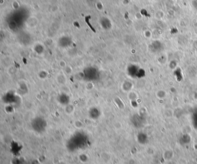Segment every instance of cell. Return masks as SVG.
Instances as JSON below:
<instances>
[{
  "instance_id": "6da1fadb",
  "label": "cell",
  "mask_w": 197,
  "mask_h": 164,
  "mask_svg": "<svg viewBox=\"0 0 197 164\" xmlns=\"http://www.w3.org/2000/svg\"><path fill=\"white\" fill-rule=\"evenodd\" d=\"M31 125L32 129L35 132L42 133L45 131L47 127V123L44 119L40 117H37L32 121Z\"/></svg>"
},
{
  "instance_id": "7a4b0ae2",
  "label": "cell",
  "mask_w": 197,
  "mask_h": 164,
  "mask_svg": "<svg viewBox=\"0 0 197 164\" xmlns=\"http://www.w3.org/2000/svg\"><path fill=\"white\" fill-rule=\"evenodd\" d=\"M58 101L60 102V104H61V105H63L64 106L69 104V98L68 96L65 93H62L58 96Z\"/></svg>"
},
{
  "instance_id": "3957f363",
  "label": "cell",
  "mask_w": 197,
  "mask_h": 164,
  "mask_svg": "<svg viewBox=\"0 0 197 164\" xmlns=\"http://www.w3.org/2000/svg\"><path fill=\"white\" fill-rule=\"evenodd\" d=\"M89 116L92 119H96L100 116V112L96 108H92L89 110Z\"/></svg>"
},
{
  "instance_id": "277c9868",
  "label": "cell",
  "mask_w": 197,
  "mask_h": 164,
  "mask_svg": "<svg viewBox=\"0 0 197 164\" xmlns=\"http://www.w3.org/2000/svg\"><path fill=\"white\" fill-rule=\"evenodd\" d=\"M55 80H56L57 83H58L60 85H65L66 83V77L63 74H58L56 76Z\"/></svg>"
},
{
  "instance_id": "5b68a950",
  "label": "cell",
  "mask_w": 197,
  "mask_h": 164,
  "mask_svg": "<svg viewBox=\"0 0 197 164\" xmlns=\"http://www.w3.org/2000/svg\"><path fill=\"white\" fill-rule=\"evenodd\" d=\"M74 110H75V107L71 104H67L65 106L64 110H65V113L68 114V115H70V114L72 113L73 112Z\"/></svg>"
},
{
  "instance_id": "8992f818",
  "label": "cell",
  "mask_w": 197,
  "mask_h": 164,
  "mask_svg": "<svg viewBox=\"0 0 197 164\" xmlns=\"http://www.w3.org/2000/svg\"><path fill=\"white\" fill-rule=\"evenodd\" d=\"M38 77L40 79H44L47 78V73L46 71L44 70H40L38 74Z\"/></svg>"
},
{
  "instance_id": "52a82bcc",
  "label": "cell",
  "mask_w": 197,
  "mask_h": 164,
  "mask_svg": "<svg viewBox=\"0 0 197 164\" xmlns=\"http://www.w3.org/2000/svg\"><path fill=\"white\" fill-rule=\"evenodd\" d=\"M12 164H24V160L22 158H16L12 160Z\"/></svg>"
},
{
  "instance_id": "ba28073f",
  "label": "cell",
  "mask_w": 197,
  "mask_h": 164,
  "mask_svg": "<svg viewBox=\"0 0 197 164\" xmlns=\"http://www.w3.org/2000/svg\"><path fill=\"white\" fill-rule=\"evenodd\" d=\"M64 70V72L66 74H72V71H73V70L72 68V67L70 66H67L65 68L63 69Z\"/></svg>"
},
{
  "instance_id": "9c48e42d",
  "label": "cell",
  "mask_w": 197,
  "mask_h": 164,
  "mask_svg": "<svg viewBox=\"0 0 197 164\" xmlns=\"http://www.w3.org/2000/svg\"><path fill=\"white\" fill-rule=\"evenodd\" d=\"M59 66H60L61 68H62V69L65 68L67 66L65 61H64V60H61V61H60V62H59Z\"/></svg>"
},
{
  "instance_id": "30bf717a",
  "label": "cell",
  "mask_w": 197,
  "mask_h": 164,
  "mask_svg": "<svg viewBox=\"0 0 197 164\" xmlns=\"http://www.w3.org/2000/svg\"><path fill=\"white\" fill-rule=\"evenodd\" d=\"M86 88H87V89H88V90H91L92 89H93V87H94V85H93V83H92V82H88L87 84H86Z\"/></svg>"
},
{
  "instance_id": "8fae6325",
  "label": "cell",
  "mask_w": 197,
  "mask_h": 164,
  "mask_svg": "<svg viewBox=\"0 0 197 164\" xmlns=\"http://www.w3.org/2000/svg\"><path fill=\"white\" fill-rule=\"evenodd\" d=\"M75 126L77 127V128H81L82 127V123L79 120H77V121H76L75 123Z\"/></svg>"
},
{
  "instance_id": "7c38bea8",
  "label": "cell",
  "mask_w": 197,
  "mask_h": 164,
  "mask_svg": "<svg viewBox=\"0 0 197 164\" xmlns=\"http://www.w3.org/2000/svg\"><path fill=\"white\" fill-rule=\"evenodd\" d=\"M192 5L195 9H197V0H193L192 1Z\"/></svg>"
}]
</instances>
